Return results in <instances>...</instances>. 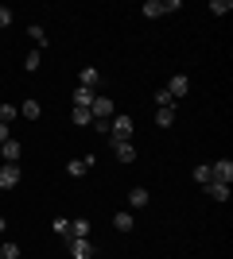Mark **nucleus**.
Returning a JSON list of instances; mask_svg holds the SVG:
<instances>
[{"mask_svg":"<svg viewBox=\"0 0 233 259\" xmlns=\"http://www.w3.org/2000/svg\"><path fill=\"white\" fill-rule=\"evenodd\" d=\"M128 136H132V116L113 112V120H109V140H113V143H121V140H128Z\"/></svg>","mask_w":233,"mask_h":259,"instance_id":"f257e3e1","label":"nucleus"},{"mask_svg":"<svg viewBox=\"0 0 233 259\" xmlns=\"http://www.w3.org/2000/svg\"><path fill=\"white\" fill-rule=\"evenodd\" d=\"M113 112H117V105H113L105 93H97L93 105H89V116H93V120H113Z\"/></svg>","mask_w":233,"mask_h":259,"instance_id":"f03ea898","label":"nucleus"},{"mask_svg":"<svg viewBox=\"0 0 233 259\" xmlns=\"http://www.w3.org/2000/svg\"><path fill=\"white\" fill-rule=\"evenodd\" d=\"M20 178H23L20 162H4V166H0V190H16Z\"/></svg>","mask_w":233,"mask_h":259,"instance_id":"7ed1b4c3","label":"nucleus"},{"mask_svg":"<svg viewBox=\"0 0 233 259\" xmlns=\"http://www.w3.org/2000/svg\"><path fill=\"white\" fill-rule=\"evenodd\" d=\"M78 85L97 93V89H101V70H97V66H82V70H78Z\"/></svg>","mask_w":233,"mask_h":259,"instance_id":"20e7f679","label":"nucleus"},{"mask_svg":"<svg viewBox=\"0 0 233 259\" xmlns=\"http://www.w3.org/2000/svg\"><path fill=\"white\" fill-rule=\"evenodd\" d=\"M210 182H225V186L233 182V162H229V159L210 162Z\"/></svg>","mask_w":233,"mask_h":259,"instance_id":"39448f33","label":"nucleus"},{"mask_svg":"<svg viewBox=\"0 0 233 259\" xmlns=\"http://www.w3.org/2000/svg\"><path fill=\"white\" fill-rule=\"evenodd\" d=\"M93 162H97L93 155H86V159H70V162H66V174H70V178H86Z\"/></svg>","mask_w":233,"mask_h":259,"instance_id":"423d86ee","label":"nucleus"},{"mask_svg":"<svg viewBox=\"0 0 233 259\" xmlns=\"http://www.w3.org/2000/svg\"><path fill=\"white\" fill-rule=\"evenodd\" d=\"M0 159H4V162H20V159H23V143H20V140L0 143Z\"/></svg>","mask_w":233,"mask_h":259,"instance_id":"0eeeda50","label":"nucleus"},{"mask_svg":"<svg viewBox=\"0 0 233 259\" xmlns=\"http://www.w3.org/2000/svg\"><path fill=\"white\" fill-rule=\"evenodd\" d=\"M70 248V259H93V244L89 240H66Z\"/></svg>","mask_w":233,"mask_h":259,"instance_id":"6e6552de","label":"nucleus"},{"mask_svg":"<svg viewBox=\"0 0 233 259\" xmlns=\"http://www.w3.org/2000/svg\"><path fill=\"white\" fill-rule=\"evenodd\" d=\"M187 89H190V77L187 74H175V77H171V81H167V93H171V97H187Z\"/></svg>","mask_w":233,"mask_h":259,"instance_id":"1a4fd4ad","label":"nucleus"},{"mask_svg":"<svg viewBox=\"0 0 233 259\" xmlns=\"http://www.w3.org/2000/svg\"><path fill=\"white\" fill-rule=\"evenodd\" d=\"M113 155H117V162H136V147H132V140L113 143Z\"/></svg>","mask_w":233,"mask_h":259,"instance_id":"9d476101","label":"nucleus"},{"mask_svg":"<svg viewBox=\"0 0 233 259\" xmlns=\"http://www.w3.org/2000/svg\"><path fill=\"white\" fill-rule=\"evenodd\" d=\"M148 201H152V194H148L144 186H132V190H128V205L132 209H144Z\"/></svg>","mask_w":233,"mask_h":259,"instance_id":"9b49d317","label":"nucleus"},{"mask_svg":"<svg viewBox=\"0 0 233 259\" xmlns=\"http://www.w3.org/2000/svg\"><path fill=\"white\" fill-rule=\"evenodd\" d=\"M66 240H89V221H86V217L70 221V236Z\"/></svg>","mask_w":233,"mask_h":259,"instance_id":"f8f14e48","label":"nucleus"},{"mask_svg":"<svg viewBox=\"0 0 233 259\" xmlns=\"http://www.w3.org/2000/svg\"><path fill=\"white\" fill-rule=\"evenodd\" d=\"M206 194H210L214 201H229V186L225 182H206Z\"/></svg>","mask_w":233,"mask_h":259,"instance_id":"ddd939ff","label":"nucleus"},{"mask_svg":"<svg viewBox=\"0 0 233 259\" xmlns=\"http://www.w3.org/2000/svg\"><path fill=\"white\" fill-rule=\"evenodd\" d=\"M93 97H97L93 89H82V85H78L74 89V108H89V105H93Z\"/></svg>","mask_w":233,"mask_h":259,"instance_id":"4468645a","label":"nucleus"},{"mask_svg":"<svg viewBox=\"0 0 233 259\" xmlns=\"http://www.w3.org/2000/svg\"><path fill=\"white\" fill-rule=\"evenodd\" d=\"M20 116H23V120H39V116H43L39 101H23V105H20Z\"/></svg>","mask_w":233,"mask_h":259,"instance_id":"2eb2a0df","label":"nucleus"},{"mask_svg":"<svg viewBox=\"0 0 233 259\" xmlns=\"http://www.w3.org/2000/svg\"><path fill=\"white\" fill-rule=\"evenodd\" d=\"M113 228H117V232H132V213H124V209H121V213L113 217Z\"/></svg>","mask_w":233,"mask_h":259,"instance_id":"dca6fc26","label":"nucleus"},{"mask_svg":"<svg viewBox=\"0 0 233 259\" xmlns=\"http://www.w3.org/2000/svg\"><path fill=\"white\" fill-rule=\"evenodd\" d=\"M148 16V20H159V16H163V4H159V0H144V8H140Z\"/></svg>","mask_w":233,"mask_h":259,"instance_id":"f3484780","label":"nucleus"},{"mask_svg":"<svg viewBox=\"0 0 233 259\" xmlns=\"http://www.w3.org/2000/svg\"><path fill=\"white\" fill-rule=\"evenodd\" d=\"M51 232L66 240V236H70V221H66V217H55V221H51Z\"/></svg>","mask_w":233,"mask_h":259,"instance_id":"a211bd4d","label":"nucleus"},{"mask_svg":"<svg viewBox=\"0 0 233 259\" xmlns=\"http://www.w3.org/2000/svg\"><path fill=\"white\" fill-rule=\"evenodd\" d=\"M27 35H31V43L39 47V51H43V47H47V31H43V27H39V23H31V27H27Z\"/></svg>","mask_w":233,"mask_h":259,"instance_id":"6ab92c4d","label":"nucleus"},{"mask_svg":"<svg viewBox=\"0 0 233 259\" xmlns=\"http://www.w3.org/2000/svg\"><path fill=\"white\" fill-rule=\"evenodd\" d=\"M155 124H159V128H171V124H175V108H159V112H155Z\"/></svg>","mask_w":233,"mask_h":259,"instance_id":"aec40b11","label":"nucleus"},{"mask_svg":"<svg viewBox=\"0 0 233 259\" xmlns=\"http://www.w3.org/2000/svg\"><path fill=\"white\" fill-rule=\"evenodd\" d=\"M70 116H74V124H78V128H89V124H93V116H89V108H74Z\"/></svg>","mask_w":233,"mask_h":259,"instance_id":"412c9836","label":"nucleus"},{"mask_svg":"<svg viewBox=\"0 0 233 259\" xmlns=\"http://www.w3.org/2000/svg\"><path fill=\"white\" fill-rule=\"evenodd\" d=\"M0 259H20V244H16V240H4V248H0Z\"/></svg>","mask_w":233,"mask_h":259,"instance_id":"4be33fe9","label":"nucleus"},{"mask_svg":"<svg viewBox=\"0 0 233 259\" xmlns=\"http://www.w3.org/2000/svg\"><path fill=\"white\" fill-rule=\"evenodd\" d=\"M16 116H20V108H16V105H0V124H12Z\"/></svg>","mask_w":233,"mask_h":259,"instance_id":"5701e85b","label":"nucleus"},{"mask_svg":"<svg viewBox=\"0 0 233 259\" xmlns=\"http://www.w3.org/2000/svg\"><path fill=\"white\" fill-rule=\"evenodd\" d=\"M155 105L159 108H175V97H171L167 89H159V93H155Z\"/></svg>","mask_w":233,"mask_h":259,"instance_id":"b1692460","label":"nucleus"},{"mask_svg":"<svg viewBox=\"0 0 233 259\" xmlns=\"http://www.w3.org/2000/svg\"><path fill=\"white\" fill-rule=\"evenodd\" d=\"M210 12L214 16H225V12H233V4L229 0H210Z\"/></svg>","mask_w":233,"mask_h":259,"instance_id":"393cba45","label":"nucleus"},{"mask_svg":"<svg viewBox=\"0 0 233 259\" xmlns=\"http://www.w3.org/2000/svg\"><path fill=\"white\" fill-rule=\"evenodd\" d=\"M194 182H210V162H202V166H194Z\"/></svg>","mask_w":233,"mask_h":259,"instance_id":"a878e982","label":"nucleus"},{"mask_svg":"<svg viewBox=\"0 0 233 259\" xmlns=\"http://www.w3.org/2000/svg\"><path fill=\"white\" fill-rule=\"evenodd\" d=\"M23 70H31V74H35V70H39V51H31V54H27V58H23Z\"/></svg>","mask_w":233,"mask_h":259,"instance_id":"bb28decb","label":"nucleus"},{"mask_svg":"<svg viewBox=\"0 0 233 259\" xmlns=\"http://www.w3.org/2000/svg\"><path fill=\"white\" fill-rule=\"evenodd\" d=\"M4 27H12V12L0 4V31H4Z\"/></svg>","mask_w":233,"mask_h":259,"instance_id":"cd10ccee","label":"nucleus"},{"mask_svg":"<svg viewBox=\"0 0 233 259\" xmlns=\"http://www.w3.org/2000/svg\"><path fill=\"white\" fill-rule=\"evenodd\" d=\"M12 140V132H8V124H0V143H8Z\"/></svg>","mask_w":233,"mask_h":259,"instance_id":"c85d7f7f","label":"nucleus"},{"mask_svg":"<svg viewBox=\"0 0 233 259\" xmlns=\"http://www.w3.org/2000/svg\"><path fill=\"white\" fill-rule=\"evenodd\" d=\"M0 232H8V228H4V217H0Z\"/></svg>","mask_w":233,"mask_h":259,"instance_id":"c756f323","label":"nucleus"}]
</instances>
